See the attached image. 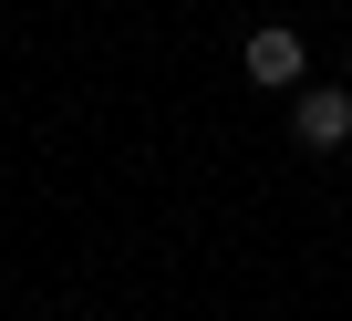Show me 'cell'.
I'll use <instances>...</instances> for the list:
<instances>
[{"mask_svg":"<svg viewBox=\"0 0 352 321\" xmlns=\"http://www.w3.org/2000/svg\"><path fill=\"white\" fill-rule=\"evenodd\" d=\"M290 135H300L311 155L352 145V93H342V83H300V93H290Z\"/></svg>","mask_w":352,"mask_h":321,"instance_id":"1","label":"cell"},{"mask_svg":"<svg viewBox=\"0 0 352 321\" xmlns=\"http://www.w3.org/2000/svg\"><path fill=\"white\" fill-rule=\"evenodd\" d=\"M239 63H249V83H280V93H300V83H311V52H300V32H290V21H259Z\"/></svg>","mask_w":352,"mask_h":321,"instance_id":"2","label":"cell"}]
</instances>
